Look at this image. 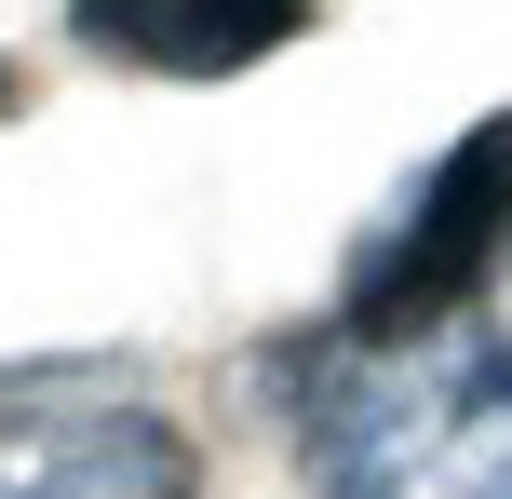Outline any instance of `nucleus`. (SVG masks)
Masks as SVG:
<instances>
[{"instance_id":"obj_1","label":"nucleus","mask_w":512,"mask_h":499,"mask_svg":"<svg viewBox=\"0 0 512 499\" xmlns=\"http://www.w3.org/2000/svg\"><path fill=\"white\" fill-rule=\"evenodd\" d=\"M297 486L310 499H512V338L486 311L418 338H297Z\"/></svg>"},{"instance_id":"obj_2","label":"nucleus","mask_w":512,"mask_h":499,"mask_svg":"<svg viewBox=\"0 0 512 499\" xmlns=\"http://www.w3.org/2000/svg\"><path fill=\"white\" fill-rule=\"evenodd\" d=\"M512 284V108H486L472 135H445L391 216L351 243L337 270V338H418V324H472Z\"/></svg>"},{"instance_id":"obj_3","label":"nucleus","mask_w":512,"mask_h":499,"mask_svg":"<svg viewBox=\"0 0 512 499\" xmlns=\"http://www.w3.org/2000/svg\"><path fill=\"white\" fill-rule=\"evenodd\" d=\"M0 499H216V486L203 446L149 392L27 378V392H0Z\"/></svg>"},{"instance_id":"obj_4","label":"nucleus","mask_w":512,"mask_h":499,"mask_svg":"<svg viewBox=\"0 0 512 499\" xmlns=\"http://www.w3.org/2000/svg\"><path fill=\"white\" fill-rule=\"evenodd\" d=\"M324 0H68V41L135 81H243L310 41Z\"/></svg>"},{"instance_id":"obj_5","label":"nucleus","mask_w":512,"mask_h":499,"mask_svg":"<svg viewBox=\"0 0 512 499\" xmlns=\"http://www.w3.org/2000/svg\"><path fill=\"white\" fill-rule=\"evenodd\" d=\"M14 108H27V81H14V54H0V122H14Z\"/></svg>"}]
</instances>
